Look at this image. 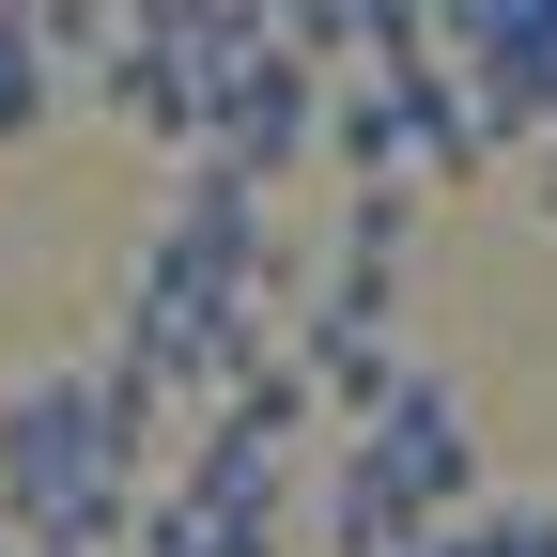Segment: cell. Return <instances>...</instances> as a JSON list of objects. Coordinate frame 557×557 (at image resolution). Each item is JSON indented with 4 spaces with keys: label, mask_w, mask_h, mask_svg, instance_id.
<instances>
[{
    "label": "cell",
    "mask_w": 557,
    "mask_h": 557,
    "mask_svg": "<svg viewBox=\"0 0 557 557\" xmlns=\"http://www.w3.org/2000/svg\"><path fill=\"white\" fill-rule=\"evenodd\" d=\"M62 109V16H0V139H32Z\"/></svg>",
    "instance_id": "obj_3"
},
{
    "label": "cell",
    "mask_w": 557,
    "mask_h": 557,
    "mask_svg": "<svg viewBox=\"0 0 557 557\" xmlns=\"http://www.w3.org/2000/svg\"><path fill=\"white\" fill-rule=\"evenodd\" d=\"M0 557H32V542H0Z\"/></svg>",
    "instance_id": "obj_6"
},
{
    "label": "cell",
    "mask_w": 557,
    "mask_h": 557,
    "mask_svg": "<svg viewBox=\"0 0 557 557\" xmlns=\"http://www.w3.org/2000/svg\"><path fill=\"white\" fill-rule=\"evenodd\" d=\"M310 139H325V78H310L263 16H218V62H201V156L248 171V186H278Z\"/></svg>",
    "instance_id": "obj_2"
},
{
    "label": "cell",
    "mask_w": 557,
    "mask_h": 557,
    "mask_svg": "<svg viewBox=\"0 0 557 557\" xmlns=\"http://www.w3.org/2000/svg\"><path fill=\"white\" fill-rule=\"evenodd\" d=\"M434 542H449V557H557V496H511V511L480 496V511H465V527H434Z\"/></svg>",
    "instance_id": "obj_4"
},
{
    "label": "cell",
    "mask_w": 557,
    "mask_h": 557,
    "mask_svg": "<svg viewBox=\"0 0 557 557\" xmlns=\"http://www.w3.org/2000/svg\"><path fill=\"white\" fill-rule=\"evenodd\" d=\"M542 218H557V171H542Z\"/></svg>",
    "instance_id": "obj_5"
},
{
    "label": "cell",
    "mask_w": 557,
    "mask_h": 557,
    "mask_svg": "<svg viewBox=\"0 0 557 557\" xmlns=\"http://www.w3.org/2000/svg\"><path fill=\"white\" fill-rule=\"evenodd\" d=\"M139 434H156V403L124 372H16L0 387V542L32 557H124L139 527Z\"/></svg>",
    "instance_id": "obj_1"
}]
</instances>
